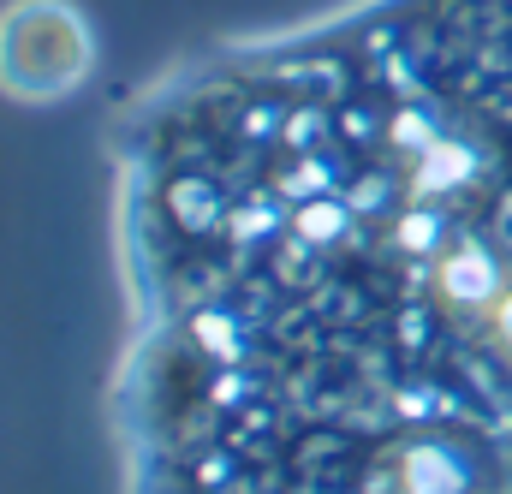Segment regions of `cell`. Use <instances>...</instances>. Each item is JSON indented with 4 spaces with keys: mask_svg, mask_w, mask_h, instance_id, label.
<instances>
[{
    "mask_svg": "<svg viewBox=\"0 0 512 494\" xmlns=\"http://www.w3.org/2000/svg\"><path fill=\"white\" fill-rule=\"evenodd\" d=\"M126 494H512V0H346L108 131Z\"/></svg>",
    "mask_w": 512,
    "mask_h": 494,
    "instance_id": "obj_1",
    "label": "cell"
},
{
    "mask_svg": "<svg viewBox=\"0 0 512 494\" xmlns=\"http://www.w3.org/2000/svg\"><path fill=\"white\" fill-rule=\"evenodd\" d=\"M102 66L96 18L78 0H0V96L18 108L72 102Z\"/></svg>",
    "mask_w": 512,
    "mask_h": 494,
    "instance_id": "obj_2",
    "label": "cell"
}]
</instances>
